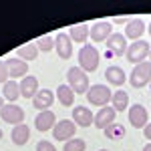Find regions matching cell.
<instances>
[{
	"mask_svg": "<svg viewBox=\"0 0 151 151\" xmlns=\"http://www.w3.org/2000/svg\"><path fill=\"white\" fill-rule=\"evenodd\" d=\"M99 60H101V55H99L97 47H93V45H85L79 50V67L85 73H95L99 69Z\"/></svg>",
	"mask_w": 151,
	"mask_h": 151,
	"instance_id": "6da1fadb",
	"label": "cell"
},
{
	"mask_svg": "<svg viewBox=\"0 0 151 151\" xmlns=\"http://www.w3.org/2000/svg\"><path fill=\"white\" fill-rule=\"evenodd\" d=\"M67 81H69V87L79 95H87V91L91 89L89 85V77L87 73L81 69V67H70L67 70Z\"/></svg>",
	"mask_w": 151,
	"mask_h": 151,
	"instance_id": "7a4b0ae2",
	"label": "cell"
},
{
	"mask_svg": "<svg viewBox=\"0 0 151 151\" xmlns=\"http://www.w3.org/2000/svg\"><path fill=\"white\" fill-rule=\"evenodd\" d=\"M129 83H131V87H135V89H141V87L149 85L151 83V63L149 60L139 63V65L133 67L131 75H129Z\"/></svg>",
	"mask_w": 151,
	"mask_h": 151,
	"instance_id": "3957f363",
	"label": "cell"
},
{
	"mask_svg": "<svg viewBox=\"0 0 151 151\" xmlns=\"http://www.w3.org/2000/svg\"><path fill=\"white\" fill-rule=\"evenodd\" d=\"M111 97H113V93L107 85H91V89L87 91V101L93 107H107Z\"/></svg>",
	"mask_w": 151,
	"mask_h": 151,
	"instance_id": "277c9868",
	"label": "cell"
},
{
	"mask_svg": "<svg viewBox=\"0 0 151 151\" xmlns=\"http://www.w3.org/2000/svg\"><path fill=\"white\" fill-rule=\"evenodd\" d=\"M149 52H151V48H149V42L147 40H135L133 45L127 47L125 57H127L129 63L139 65V63H145V58L149 57Z\"/></svg>",
	"mask_w": 151,
	"mask_h": 151,
	"instance_id": "5b68a950",
	"label": "cell"
},
{
	"mask_svg": "<svg viewBox=\"0 0 151 151\" xmlns=\"http://www.w3.org/2000/svg\"><path fill=\"white\" fill-rule=\"evenodd\" d=\"M0 117L8 125H20V123H24V117L26 115H24V109L18 107L16 103H6L2 107V111H0Z\"/></svg>",
	"mask_w": 151,
	"mask_h": 151,
	"instance_id": "8992f818",
	"label": "cell"
},
{
	"mask_svg": "<svg viewBox=\"0 0 151 151\" xmlns=\"http://www.w3.org/2000/svg\"><path fill=\"white\" fill-rule=\"evenodd\" d=\"M75 133H77V125L70 121V119H60L55 129H52V137L55 141H63V143H67L75 137Z\"/></svg>",
	"mask_w": 151,
	"mask_h": 151,
	"instance_id": "52a82bcc",
	"label": "cell"
},
{
	"mask_svg": "<svg viewBox=\"0 0 151 151\" xmlns=\"http://www.w3.org/2000/svg\"><path fill=\"white\" fill-rule=\"evenodd\" d=\"M105 47L109 50V55L111 57H123L125 52H127V38L125 35H121V32H113V35L107 38V42H105Z\"/></svg>",
	"mask_w": 151,
	"mask_h": 151,
	"instance_id": "ba28073f",
	"label": "cell"
},
{
	"mask_svg": "<svg viewBox=\"0 0 151 151\" xmlns=\"http://www.w3.org/2000/svg\"><path fill=\"white\" fill-rule=\"evenodd\" d=\"M147 119H149V115H147V109L143 105L135 103L129 107V123L135 129H145V125L149 123Z\"/></svg>",
	"mask_w": 151,
	"mask_h": 151,
	"instance_id": "9c48e42d",
	"label": "cell"
},
{
	"mask_svg": "<svg viewBox=\"0 0 151 151\" xmlns=\"http://www.w3.org/2000/svg\"><path fill=\"white\" fill-rule=\"evenodd\" d=\"M115 117H117V111L113 109V105H107V107H101L97 113H95V121L93 125L97 129L103 131L105 127H109L111 123H115Z\"/></svg>",
	"mask_w": 151,
	"mask_h": 151,
	"instance_id": "30bf717a",
	"label": "cell"
},
{
	"mask_svg": "<svg viewBox=\"0 0 151 151\" xmlns=\"http://www.w3.org/2000/svg\"><path fill=\"white\" fill-rule=\"evenodd\" d=\"M111 35H113V26H111V22H107V20H97L91 26V30H89V36H91V40H95V42H107V38Z\"/></svg>",
	"mask_w": 151,
	"mask_h": 151,
	"instance_id": "8fae6325",
	"label": "cell"
},
{
	"mask_svg": "<svg viewBox=\"0 0 151 151\" xmlns=\"http://www.w3.org/2000/svg\"><path fill=\"white\" fill-rule=\"evenodd\" d=\"M6 63V69H8V75H10L12 81H16V79H24L26 75H28V63L22 60V58H6L4 60Z\"/></svg>",
	"mask_w": 151,
	"mask_h": 151,
	"instance_id": "7c38bea8",
	"label": "cell"
},
{
	"mask_svg": "<svg viewBox=\"0 0 151 151\" xmlns=\"http://www.w3.org/2000/svg\"><path fill=\"white\" fill-rule=\"evenodd\" d=\"M55 50L63 60L73 57V40H70V36L67 32H58L55 36Z\"/></svg>",
	"mask_w": 151,
	"mask_h": 151,
	"instance_id": "4fadbf2b",
	"label": "cell"
},
{
	"mask_svg": "<svg viewBox=\"0 0 151 151\" xmlns=\"http://www.w3.org/2000/svg\"><path fill=\"white\" fill-rule=\"evenodd\" d=\"M95 121V115L91 109H87L85 105H77L73 109V123L77 127H91Z\"/></svg>",
	"mask_w": 151,
	"mask_h": 151,
	"instance_id": "5bb4252c",
	"label": "cell"
},
{
	"mask_svg": "<svg viewBox=\"0 0 151 151\" xmlns=\"http://www.w3.org/2000/svg\"><path fill=\"white\" fill-rule=\"evenodd\" d=\"M57 125V119H55V113L48 109V111H38L35 117V127L40 131V133H47V131H52Z\"/></svg>",
	"mask_w": 151,
	"mask_h": 151,
	"instance_id": "9a60e30c",
	"label": "cell"
},
{
	"mask_svg": "<svg viewBox=\"0 0 151 151\" xmlns=\"http://www.w3.org/2000/svg\"><path fill=\"white\" fill-rule=\"evenodd\" d=\"M36 93H38V79L26 75L22 81H20V97H24V99H35Z\"/></svg>",
	"mask_w": 151,
	"mask_h": 151,
	"instance_id": "2e32d148",
	"label": "cell"
},
{
	"mask_svg": "<svg viewBox=\"0 0 151 151\" xmlns=\"http://www.w3.org/2000/svg\"><path fill=\"white\" fill-rule=\"evenodd\" d=\"M55 101V93L50 91V89H40L36 97L32 99V105H35V109H40V111H48L50 109V105Z\"/></svg>",
	"mask_w": 151,
	"mask_h": 151,
	"instance_id": "e0dca14e",
	"label": "cell"
},
{
	"mask_svg": "<svg viewBox=\"0 0 151 151\" xmlns=\"http://www.w3.org/2000/svg\"><path fill=\"white\" fill-rule=\"evenodd\" d=\"M145 32V24L141 18H133L125 24V38H131L133 42L135 40H141V35Z\"/></svg>",
	"mask_w": 151,
	"mask_h": 151,
	"instance_id": "ac0fdd59",
	"label": "cell"
},
{
	"mask_svg": "<svg viewBox=\"0 0 151 151\" xmlns=\"http://www.w3.org/2000/svg\"><path fill=\"white\" fill-rule=\"evenodd\" d=\"M10 139H12L14 145H26L28 139H30V129H28V125H24V123L14 125L12 127V133H10Z\"/></svg>",
	"mask_w": 151,
	"mask_h": 151,
	"instance_id": "d6986e66",
	"label": "cell"
},
{
	"mask_svg": "<svg viewBox=\"0 0 151 151\" xmlns=\"http://www.w3.org/2000/svg\"><path fill=\"white\" fill-rule=\"evenodd\" d=\"M105 77H107V81L111 83V85H115V87H121L123 83L127 81V75H125V70L121 69V67H117V65H111V67H107V70H105Z\"/></svg>",
	"mask_w": 151,
	"mask_h": 151,
	"instance_id": "ffe728a7",
	"label": "cell"
},
{
	"mask_svg": "<svg viewBox=\"0 0 151 151\" xmlns=\"http://www.w3.org/2000/svg\"><path fill=\"white\" fill-rule=\"evenodd\" d=\"M89 30H91V26L87 22H81V24H75V26H70V40L73 42H79V45H83V42H87V38H89Z\"/></svg>",
	"mask_w": 151,
	"mask_h": 151,
	"instance_id": "44dd1931",
	"label": "cell"
},
{
	"mask_svg": "<svg viewBox=\"0 0 151 151\" xmlns=\"http://www.w3.org/2000/svg\"><path fill=\"white\" fill-rule=\"evenodd\" d=\"M2 97L8 101V103H16V99L20 97V83L18 81H8L2 85Z\"/></svg>",
	"mask_w": 151,
	"mask_h": 151,
	"instance_id": "7402d4cb",
	"label": "cell"
},
{
	"mask_svg": "<svg viewBox=\"0 0 151 151\" xmlns=\"http://www.w3.org/2000/svg\"><path fill=\"white\" fill-rule=\"evenodd\" d=\"M57 99L63 107H73V105H75V91L70 89L69 85H58Z\"/></svg>",
	"mask_w": 151,
	"mask_h": 151,
	"instance_id": "603a6c76",
	"label": "cell"
},
{
	"mask_svg": "<svg viewBox=\"0 0 151 151\" xmlns=\"http://www.w3.org/2000/svg\"><path fill=\"white\" fill-rule=\"evenodd\" d=\"M103 133H105V137L107 139H111V141H119V139H123L125 137V127L121 125V123H111L109 127H105L103 129Z\"/></svg>",
	"mask_w": 151,
	"mask_h": 151,
	"instance_id": "cb8c5ba5",
	"label": "cell"
},
{
	"mask_svg": "<svg viewBox=\"0 0 151 151\" xmlns=\"http://www.w3.org/2000/svg\"><path fill=\"white\" fill-rule=\"evenodd\" d=\"M111 103H113V109L121 113V111H125V109L129 107V95L125 93V91H121V89H119V91H115V93H113Z\"/></svg>",
	"mask_w": 151,
	"mask_h": 151,
	"instance_id": "d4e9b609",
	"label": "cell"
},
{
	"mask_svg": "<svg viewBox=\"0 0 151 151\" xmlns=\"http://www.w3.org/2000/svg\"><path fill=\"white\" fill-rule=\"evenodd\" d=\"M16 55H18V58H22V60H35L36 55H38V48H36L35 42H28V45H22V47L16 48Z\"/></svg>",
	"mask_w": 151,
	"mask_h": 151,
	"instance_id": "484cf974",
	"label": "cell"
},
{
	"mask_svg": "<svg viewBox=\"0 0 151 151\" xmlns=\"http://www.w3.org/2000/svg\"><path fill=\"white\" fill-rule=\"evenodd\" d=\"M36 48H38V50H42V52H48V50H52V48H55V38H52V36H38V38H36Z\"/></svg>",
	"mask_w": 151,
	"mask_h": 151,
	"instance_id": "4316f807",
	"label": "cell"
},
{
	"mask_svg": "<svg viewBox=\"0 0 151 151\" xmlns=\"http://www.w3.org/2000/svg\"><path fill=\"white\" fill-rule=\"evenodd\" d=\"M85 149H87V143H85V139H81V137H73V139L67 141L65 147H63V151H85Z\"/></svg>",
	"mask_w": 151,
	"mask_h": 151,
	"instance_id": "83f0119b",
	"label": "cell"
},
{
	"mask_svg": "<svg viewBox=\"0 0 151 151\" xmlns=\"http://www.w3.org/2000/svg\"><path fill=\"white\" fill-rule=\"evenodd\" d=\"M36 151H57V147H55V143H50V141L40 139L36 143Z\"/></svg>",
	"mask_w": 151,
	"mask_h": 151,
	"instance_id": "f1b7e54d",
	"label": "cell"
},
{
	"mask_svg": "<svg viewBox=\"0 0 151 151\" xmlns=\"http://www.w3.org/2000/svg\"><path fill=\"white\" fill-rule=\"evenodd\" d=\"M10 81V75H8V69H6V63L4 60H0V83L4 85V83Z\"/></svg>",
	"mask_w": 151,
	"mask_h": 151,
	"instance_id": "f546056e",
	"label": "cell"
},
{
	"mask_svg": "<svg viewBox=\"0 0 151 151\" xmlns=\"http://www.w3.org/2000/svg\"><path fill=\"white\" fill-rule=\"evenodd\" d=\"M143 135H145V139L151 143V123H147V125H145V129H143Z\"/></svg>",
	"mask_w": 151,
	"mask_h": 151,
	"instance_id": "4dcf8cb0",
	"label": "cell"
},
{
	"mask_svg": "<svg viewBox=\"0 0 151 151\" xmlns=\"http://www.w3.org/2000/svg\"><path fill=\"white\" fill-rule=\"evenodd\" d=\"M2 107H4V97L0 95V111H2Z\"/></svg>",
	"mask_w": 151,
	"mask_h": 151,
	"instance_id": "1f68e13d",
	"label": "cell"
},
{
	"mask_svg": "<svg viewBox=\"0 0 151 151\" xmlns=\"http://www.w3.org/2000/svg\"><path fill=\"white\" fill-rule=\"evenodd\" d=\"M143 151H151V143H147V145L143 147Z\"/></svg>",
	"mask_w": 151,
	"mask_h": 151,
	"instance_id": "d6a6232c",
	"label": "cell"
},
{
	"mask_svg": "<svg viewBox=\"0 0 151 151\" xmlns=\"http://www.w3.org/2000/svg\"><path fill=\"white\" fill-rule=\"evenodd\" d=\"M147 32H149V35H151V24H149V28H147Z\"/></svg>",
	"mask_w": 151,
	"mask_h": 151,
	"instance_id": "836d02e7",
	"label": "cell"
},
{
	"mask_svg": "<svg viewBox=\"0 0 151 151\" xmlns=\"http://www.w3.org/2000/svg\"><path fill=\"white\" fill-rule=\"evenodd\" d=\"M2 135H4V133H2V129H0V139H2Z\"/></svg>",
	"mask_w": 151,
	"mask_h": 151,
	"instance_id": "e575fe53",
	"label": "cell"
},
{
	"mask_svg": "<svg viewBox=\"0 0 151 151\" xmlns=\"http://www.w3.org/2000/svg\"><path fill=\"white\" fill-rule=\"evenodd\" d=\"M149 63H151V52H149Z\"/></svg>",
	"mask_w": 151,
	"mask_h": 151,
	"instance_id": "d590c367",
	"label": "cell"
},
{
	"mask_svg": "<svg viewBox=\"0 0 151 151\" xmlns=\"http://www.w3.org/2000/svg\"><path fill=\"white\" fill-rule=\"evenodd\" d=\"M99 151H109V149H99Z\"/></svg>",
	"mask_w": 151,
	"mask_h": 151,
	"instance_id": "8d00e7d4",
	"label": "cell"
}]
</instances>
